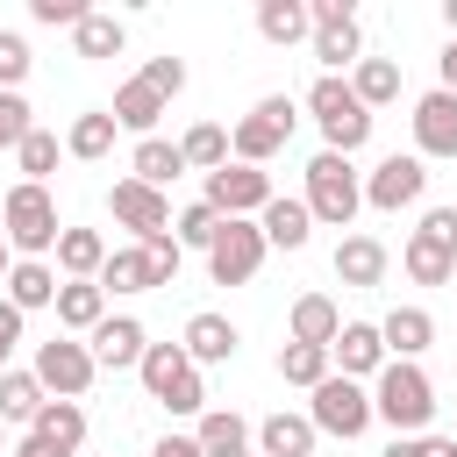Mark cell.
<instances>
[{"label": "cell", "instance_id": "obj_42", "mask_svg": "<svg viewBox=\"0 0 457 457\" xmlns=\"http://www.w3.org/2000/svg\"><path fill=\"white\" fill-rule=\"evenodd\" d=\"M29 43L14 36V29H0V93H21V79H29Z\"/></svg>", "mask_w": 457, "mask_h": 457}, {"label": "cell", "instance_id": "obj_35", "mask_svg": "<svg viewBox=\"0 0 457 457\" xmlns=\"http://www.w3.org/2000/svg\"><path fill=\"white\" fill-rule=\"evenodd\" d=\"M179 157H186V171H221L228 164V129L221 121H193L179 136Z\"/></svg>", "mask_w": 457, "mask_h": 457}, {"label": "cell", "instance_id": "obj_37", "mask_svg": "<svg viewBox=\"0 0 457 457\" xmlns=\"http://www.w3.org/2000/svg\"><path fill=\"white\" fill-rule=\"evenodd\" d=\"M71 43H79V57H121L129 29H121L114 14H100V7H93V14H86V21L71 29Z\"/></svg>", "mask_w": 457, "mask_h": 457}, {"label": "cell", "instance_id": "obj_53", "mask_svg": "<svg viewBox=\"0 0 457 457\" xmlns=\"http://www.w3.org/2000/svg\"><path fill=\"white\" fill-rule=\"evenodd\" d=\"M443 29H450V43H457V0H443Z\"/></svg>", "mask_w": 457, "mask_h": 457}, {"label": "cell", "instance_id": "obj_51", "mask_svg": "<svg viewBox=\"0 0 457 457\" xmlns=\"http://www.w3.org/2000/svg\"><path fill=\"white\" fill-rule=\"evenodd\" d=\"M386 457H421V436H393V443H386Z\"/></svg>", "mask_w": 457, "mask_h": 457}, {"label": "cell", "instance_id": "obj_5", "mask_svg": "<svg viewBox=\"0 0 457 457\" xmlns=\"http://www.w3.org/2000/svg\"><path fill=\"white\" fill-rule=\"evenodd\" d=\"M293 121H300V107H293L286 93H264V100H257V107H250V114L228 129V157L264 171V164H271V157L293 143Z\"/></svg>", "mask_w": 457, "mask_h": 457}, {"label": "cell", "instance_id": "obj_36", "mask_svg": "<svg viewBox=\"0 0 457 457\" xmlns=\"http://www.w3.org/2000/svg\"><path fill=\"white\" fill-rule=\"evenodd\" d=\"M43 386H36V371H0V421L14 428V421H36L43 414Z\"/></svg>", "mask_w": 457, "mask_h": 457}, {"label": "cell", "instance_id": "obj_18", "mask_svg": "<svg viewBox=\"0 0 457 457\" xmlns=\"http://www.w3.org/2000/svg\"><path fill=\"white\" fill-rule=\"evenodd\" d=\"M57 264L50 257H14V271H7V307H21V314H36V307H57Z\"/></svg>", "mask_w": 457, "mask_h": 457}, {"label": "cell", "instance_id": "obj_23", "mask_svg": "<svg viewBox=\"0 0 457 457\" xmlns=\"http://www.w3.org/2000/svg\"><path fill=\"white\" fill-rule=\"evenodd\" d=\"M100 321H107V293L93 278H64L57 286V328L64 336H93Z\"/></svg>", "mask_w": 457, "mask_h": 457}, {"label": "cell", "instance_id": "obj_40", "mask_svg": "<svg viewBox=\"0 0 457 457\" xmlns=\"http://www.w3.org/2000/svg\"><path fill=\"white\" fill-rule=\"evenodd\" d=\"M171 236H179V250H207V243L221 236V214H214L207 200H193V207H179V221H171Z\"/></svg>", "mask_w": 457, "mask_h": 457}, {"label": "cell", "instance_id": "obj_22", "mask_svg": "<svg viewBox=\"0 0 457 457\" xmlns=\"http://www.w3.org/2000/svg\"><path fill=\"white\" fill-rule=\"evenodd\" d=\"M50 257H57V278H100V264H107V236H100V228H71V221H64Z\"/></svg>", "mask_w": 457, "mask_h": 457}, {"label": "cell", "instance_id": "obj_13", "mask_svg": "<svg viewBox=\"0 0 457 457\" xmlns=\"http://www.w3.org/2000/svg\"><path fill=\"white\" fill-rule=\"evenodd\" d=\"M414 157L436 164V157H457V93H421L414 100Z\"/></svg>", "mask_w": 457, "mask_h": 457}, {"label": "cell", "instance_id": "obj_21", "mask_svg": "<svg viewBox=\"0 0 457 457\" xmlns=\"http://www.w3.org/2000/svg\"><path fill=\"white\" fill-rule=\"evenodd\" d=\"M378 343H386V357L414 364V357L436 343V314H428V307H393V314L378 321Z\"/></svg>", "mask_w": 457, "mask_h": 457}, {"label": "cell", "instance_id": "obj_41", "mask_svg": "<svg viewBox=\"0 0 457 457\" xmlns=\"http://www.w3.org/2000/svg\"><path fill=\"white\" fill-rule=\"evenodd\" d=\"M143 257H150V278H157V286H171V278H179V264H186V250H179V236H171V228L143 236Z\"/></svg>", "mask_w": 457, "mask_h": 457}, {"label": "cell", "instance_id": "obj_54", "mask_svg": "<svg viewBox=\"0 0 457 457\" xmlns=\"http://www.w3.org/2000/svg\"><path fill=\"white\" fill-rule=\"evenodd\" d=\"M7 271H14V250H7V236H0V286H7Z\"/></svg>", "mask_w": 457, "mask_h": 457}, {"label": "cell", "instance_id": "obj_11", "mask_svg": "<svg viewBox=\"0 0 457 457\" xmlns=\"http://www.w3.org/2000/svg\"><path fill=\"white\" fill-rule=\"evenodd\" d=\"M207 271H214V286H250L264 271V228L257 221H221V236L207 243Z\"/></svg>", "mask_w": 457, "mask_h": 457}, {"label": "cell", "instance_id": "obj_2", "mask_svg": "<svg viewBox=\"0 0 457 457\" xmlns=\"http://www.w3.org/2000/svg\"><path fill=\"white\" fill-rule=\"evenodd\" d=\"M307 114L321 129V150H336V157H357L371 143V107L350 93V79H314L307 86Z\"/></svg>", "mask_w": 457, "mask_h": 457}, {"label": "cell", "instance_id": "obj_48", "mask_svg": "<svg viewBox=\"0 0 457 457\" xmlns=\"http://www.w3.org/2000/svg\"><path fill=\"white\" fill-rule=\"evenodd\" d=\"M150 457H207V450H200L193 436H157V443H150Z\"/></svg>", "mask_w": 457, "mask_h": 457}, {"label": "cell", "instance_id": "obj_16", "mask_svg": "<svg viewBox=\"0 0 457 457\" xmlns=\"http://www.w3.org/2000/svg\"><path fill=\"white\" fill-rule=\"evenodd\" d=\"M328 364H343V378H378V364H386V343H378V321H343L336 328V343H328Z\"/></svg>", "mask_w": 457, "mask_h": 457}, {"label": "cell", "instance_id": "obj_6", "mask_svg": "<svg viewBox=\"0 0 457 457\" xmlns=\"http://www.w3.org/2000/svg\"><path fill=\"white\" fill-rule=\"evenodd\" d=\"M57 200H50V186H14L7 193V207H0V236H7V250L14 257H50L57 250Z\"/></svg>", "mask_w": 457, "mask_h": 457}, {"label": "cell", "instance_id": "obj_10", "mask_svg": "<svg viewBox=\"0 0 457 457\" xmlns=\"http://www.w3.org/2000/svg\"><path fill=\"white\" fill-rule=\"evenodd\" d=\"M421 193H428V164H421L414 150H407V157L393 150V157H378V164L364 171V207H378V214H400V207H414Z\"/></svg>", "mask_w": 457, "mask_h": 457}, {"label": "cell", "instance_id": "obj_26", "mask_svg": "<svg viewBox=\"0 0 457 457\" xmlns=\"http://www.w3.org/2000/svg\"><path fill=\"white\" fill-rule=\"evenodd\" d=\"M307 43H314V57H321V79H343V71L364 57V29H357V14H350V21H321Z\"/></svg>", "mask_w": 457, "mask_h": 457}, {"label": "cell", "instance_id": "obj_1", "mask_svg": "<svg viewBox=\"0 0 457 457\" xmlns=\"http://www.w3.org/2000/svg\"><path fill=\"white\" fill-rule=\"evenodd\" d=\"M428 414H436V386H428V371L386 357L378 378H371V421H386L393 436H421Z\"/></svg>", "mask_w": 457, "mask_h": 457}, {"label": "cell", "instance_id": "obj_27", "mask_svg": "<svg viewBox=\"0 0 457 457\" xmlns=\"http://www.w3.org/2000/svg\"><path fill=\"white\" fill-rule=\"evenodd\" d=\"M400 271H407L414 286H450V278H457V250H443L436 236L414 228V236L400 243Z\"/></svg>", "mask_w": 457, "mask_h": 457}, {"label": "cell", "instance_id": "obj_9", "mask_svg": "<svg viewBox=\"0 0 457 457\" xmlns=\"http://www.w3.org/2000/svg\"><path fill=\"white\" fill-rule=\"evenodd\" d=\"M221 221H257L264 214V200H271V171H257V164H221V171H207V193H200Z\"/></svg>", "mask_w": 457, "mask_h": 457}, {"label": "cell", "instance_id": "obj_7", "mask_svg": "<svg viewBox=\"0 0 457 457\" xmlns=\"http://www.w3.org/2000/svg\"><path fill=\"white\" fill-rule=\"evenodd\" d=\"M307 421H314V436H343V443H357V436L371 428V386L328 371V378L307 393Z\"/></svg>", "mask_w": 457, "mask_h": 457}, {"label": "cell", "instance_id": "obj_15", "mask_svg": "<svg viewBox=\"0 0 457 457\" xmlns=\"http://www.w3.org/2000/svg\"><path fill=\"white\" fill-rule=\"evenodd\" d=\"M179 350H186L193 364H228V357L243 350V328H236L228 314H214V307H200V314L186 321V336H179Z\"/></svg>", "mask_w": 457, "mask_h": 457}, {"label": "cell", "instance_id": "obj_8", "mask_svg": "<svg viewBox=\"0 0 457 457\" xmlns=\"http://www.w3.org/2000/svg\"><path fill=\"white\" fill-rule=\"evenodd\" d=\"M36 386L50 393V400H86V386L100 378V364H93V350L79 343V336H50V343H36Z\"/></svg>", "mask_w": 457, "mask_h": 457}, {"label": "cell", "instance_id": "obj_12", "mask_svg": "<svg viewBox=\"0 0 457 457\" xmlns=\"http://www.w3.org/2000/svg\"><path fill=\"white\" fill-rule=\"evenodd\" d=\"M107 214L143 243V236H157V228H171V200L157 193V186H136V179H114L107 186Z\"/></svg>", "mask_w": 457, "mask_h": 457}, {"label": "cell", "instance_id": "obj_39", "mask_svg": "<svg viewBox=\"0 0 457 457\" xmlns=\"http://www.w3.org/2000/svg\"><path fill=\"white\" fill-rule=\"evenodd\" d=\"M57 150H64V143H57L50 129H29V136H21V150H14V164H21V186H43V179L57 171Z\"/></svg>", "mask_w": 457, "mask_h": 457}, {"label": "cell", "instance_id": "obj_20", "mask_svg": "<svg viewBox=\"0 0 457 457\" xmlns=\"http://www.w3.org/2000/svg\"><path fill=\"white\" fill-rule=\"evenodd\" d=\"M257 228H264V250H307V236H314V214H307V200H286V193H271V200H264V214H257Z\"/></svg>", "mask_w": 457, "mask_h": 457}, {"label": "cell", "instance_id": "obj_49", "mask_svg": "<svg viewBox=\"0 0 457 457\" xmlns=\"http://www.w3.org/2000/svg\"><path fill=\"white\" fill-rule=\"evenodd\" d=\"M436 71H443V93H457V43H443V57H436Z\"/></svg>", "mask_w": 457, "mask_h": 457}, {"label": "cell", "instance_id": "obj_3", "mask_svg": "<svg viewBox=\"0 0 457 457\" xmlns=\"http://www.w3.org/2000/svg\"><path fill=\"white\" fill-rule=\"evenodd\" d=\"M307 214L321 221V228H350L357 221V207H364V171L350 164V157H336V150H314L307 157Z\"/></svg>", "mask_w": 457, "mask_h": 457}, {"label": "cell", "instance_id": "obj_17", "mask_svg": "<svg viewBox=\"0 0 457 457\" xmlns=\"http://www.w3.org/2000/svg\"><path fill=\"white\" fill-rule=\"evenodd\" d=\"M386 264H393V250H386L378 236H343V243H336V278H343L350 293L386 286Z\"/></svg>", "mask_w": 457, "mask_h": 457}, {"label": "cell", "instance_id": "obj_47", "mask_svg": "<svg viewBox=\"0 0 457 457\" xmlns=\"http://www.w3.org/2000/svg\"><path fill=\"white\" fill-rule=\"evenodd\" d=\"M21 350V307H7L0 300V371H7V357Z\"/></svg>", "mask_w": 457, "mask_h": 457}, {"label": "cell", "instance_id": "obj_45", "mask_svg": "<svg viewBox=\"0 0 457 457\" xmlns=\"http://www.w3.org/2000/svg\"><path fill=\"white\" fill-rule=\"evenodd\" d=\"M29 14H36L43 29H79L93 7H86V0H29Z\"/></svg>", "mask_w": 457, "mask_h": 457}, {"label": "cell", "instance_id": "obj_50", "mask_svg": "<svg viewBox=\"0 0 457 457\" xmlns=\"http://www.w3.org/2000/svg\"><path fill=\"white\" fill-rule=\"evenodd\" d=\"M421 457H457V443L450 436H421Z\"/></svg>", "mask_w": 457, "mask_h": 457}, {"label": "cell", "instance_id": "obj_32", "mask_svg": "<svg viewBox=\"0 0 457 457\" xmlns=\"http://www.w3.org/2000/svg\"><path fill=\"white\" fill-rule=\"evenodd\" d=\"M193 443H200L207 457H243V450H250V421H243L236 407H207L200 428H193Z\"/></svg>", "mask_w": 457, "mask_h": 457}, {"label": "cell", "instance_id": "obj_43", "mask_svg": "<svg viewBox=\"0 0 457 457\" xmlns=\"http://www.w3.org/2000/svg\"><path fill=\"white\" fill-rule=\"evenodd\" d=\"M136 79H143V86H150L157 100H179V93H186V64H179V57H150V64H143Z\"/></svg>", "mask_w": 457, "mask_h": 457}, {"label": "cell", "instance_id": "obj_14", "mask_svg": "<svg viewBox=\"0 0 457 457\" xmlns=\"http://www.w3.org/2000/svg\"><path fill=\"white\" fill-rule=\"evenodd\" d=\"M86 350H93V364H100V371H136V364H143V350H150V328H143L136 314H107V321L86 336Z\"/></svg>", "mask_w": 457, "mask_h": 457}, {"label": "cell", "instance_id": "obj_4", "mask_svg": "<svg viewBox=\"0 0 457 457\" xmlns=\"http://www.w3.org/2000/svg\"><path fill=\"white\" fill-rule=\"evenodd\" d=\"M136 378H143V393H150L157 407H171V414H207L200 364H193L179 343H150V350H143V364H136Z\"/></svg>", "mask_w": 457, "mask_h": 457}, {"label": "cell", "instance_id": "obj_34", "mask_svg": "<svg viewBox=\"0 0 457 457\" xmlns=\"http://www.w3.org/2000/svg\"><path fill=\"white\" fill-rule=\"evenodd\" d=\"M350 93H357L364 107H393V100H400V64H393V57H357V64H350Z\"/></svg>", "mask_w": 457, "mask_h": 457}, {"label": "cell", "instance_id": "obj_56", "mask_svg": "<svg viewBox=\"0 0 457 457\" xmlns=\"http://www.w3.org/2000/svg\"><path fill=\"white\" fill-rule=\"evenodd\" d=\"M243 457H250V450H243Z\"/></svg>", "mask_w": 457, "mask_h": 457}, {"label": "cell", "instance_id": "obj_55", "mask_svg": "<svg viewBox=\"0 0 457 457\" xmlns=\"http://www.w3.org/2000/svg\"><path fill=\"white\" fill-rule=\"evenodd\" d=\"M0 457H7V421H0Z\"/></svg>", "mask_w": 457, "mask_h": 457}, {"label": "cell", "instance_id": "obj_31", "mask_svg": "<svg viewBox=\"0 0 457 457\" xmlns=\"http://www.w3.org/2000/svg\"><path fill=\"white\" fill-rule=\"evenodd\" d=\"M93 286H100V293H157L143 243H121V250H107V264H100V278H93Z\"/></svg>", "mask_w": 457, "mask_h": 457}, {"label": "cell", "instance_id": "obj_24", "mask_svg": "<svg viewBox=\"0 0 457 457\" xmlns=\"http://www.w3.org/2000/svg\"><path fill=\"white\" fill-rule=\"evenodd\" d=\"M286 343H314V350H328L336 343V328H343V307L328 300V293H300L293 300V314H286Z\"/></svg>", "mask_w": 457, "mask_h": 457}, {"label": "cell", "instance_id": "obj_19", "mask_svg": "<svg viewBox=\"0 0 457 457\" xmlns=\"http://www.w3.org/2000/svg\"><path fill=\"white\" fill-rule=\"evenodd\" d=\"M36 443H50L57 457H86V407L79 400H43V414L29 421Z\"/></svg>", "mask_w": 457, "mask_h": 457}, {"label": "cell", "instance_id": "obj_25", "mask_svg": "<svg viewBox=\"0 0 457 457\" xmlns=\"http://www.w3.org/2000/svg\"><path fill=\"white\" fill-rule=\"evenodd\" d=\"M250 436H257V450H264V457H314V443H321V436H314V421H307V414H286V407H278V414H264Z\"/></svg>", "mask_w": 457, "mask_h": 457}, {"label": "cell", "instance_id": "obj_46", "mask_svg": "<svg viewBox=\"0 0 457 457\" xmlns=\"http://www.w3.org/2000/svg\"><path fill=\"white\" fill-rule=\"evenodd\" d=\"M421 236H436L443 250H457V207H428L421 214Z\"/></svg>", "mask_w": 457, "mask_h": 457}, {"label": "cell", "instance_id": "obj_29", "mask_svg": "<svg viewBox=\"0 0 457 457\" xmlns=\"http://www.w3.org/2000/svg\"><path fill=\"white\" fill-rule=\"evenodd\" d=\"M257 36H264V43H278V50L307 43V36H314L307 0H257Z\"/></svg>", "mask_w": 457, "mask_h": 457}, {"label": "cell", "instance_id": "obj_33", "mask_svg": "<svg viewBox=\"0 0 457 457\" xmlns=\"http://www.w3.org/2000/svg\"><path fill=\"white\" fill-rule=\"evenodd\" d=\"M107 114H114V129H129V136L143 143V136H157V114H164V100H157L143 79H129V86L114 93V107H107Z\"/></svg>", "mask_w": 457, "mask_h": 457}, {"label": "cell", "instance_id": "obj_52", "mask_svg": "<svg viewBox=\"0 0 457 457\" xmlns=\"http://www.w3.org/2000/svg\"><path fill=\"white\" fill-rule=\"evenodd\" d=\"M7 457H57L50 443H36V436H21V450H7Z\"/></svg>", "mask_w": 457, "mask_h": 457}, {"label": "cell", "instance_id": "obj_44", "mask_svg": "<svg viewBox=\"0 0 457 457\" xmlns=\"http://www.w3.org/2000/svg\"><path fill=\"white\" fill-rule=\"evenodd\" d=\"M36 129V114H29V100L21 93H0V150H21V136Z\"/></svg>", "mask_w": 457, "mask_h": 457}, {"label": "cell", "instance_id": "obj_38", "mask_svg": "<svg viewBox=\"0 0 457 457\" xmlns=\"http://www.w3.org/2000/svg\"><path fill=\"white\" fill-rule=\"evenodd\" d=\"M328 371H336V364H328V350H314V343H286V350H278V378H286V386H307V393H314Z\"/></svg>", "mask_w": 457, "mask_h": 457}, {"label": "cell", "instance_id": "obj_28", "mask_svg": "<svg viewBox=\"0 0 457 457\" xmlns=\"http://www.w3.org/2000/svg\"><path fill=\"white\" fill-rule=\"evenodd\" d=\"M114 114L107 107H86L71 129H64V157H79V164H100V157H114Z\"/></svg>", "mask_w": 457, "mask_h": 457}, {"label": "cell", "instance_id": "obj_30", "mask_svg": "<svg viewBox=\"0 0 457 457\" xmlns=\"http://www.w3.org/2000/svg\"><path fill=\"white\" fill-rule=\"evenodd\" d=\"M179 171H186V157H179V143H164V136H143V143L129 150V179H136V186H157V193H164Z\"/></svg>", "mask_w": 457, "mask_h": 457}]
</instances>
